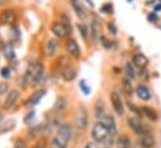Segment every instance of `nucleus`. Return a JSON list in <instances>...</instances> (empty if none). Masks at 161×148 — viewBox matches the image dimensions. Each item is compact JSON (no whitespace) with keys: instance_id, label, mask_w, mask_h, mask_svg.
Masks as SVG:
<instances>
[{"instance_id":"nucleus-1","label":"nucleus","mask_w":161,"mask_h":148,"mask_svg":"<svg viewBox=\"0 0 161 148\" xmlns=\"http://www.w3.org/2000/svg\"><path fill=\"white\" fill-rule=\"evenodd\" d=\"M72 134H73V130L68 123L60 124L55 132V135L52 139V144H50L52 148H67L72 138Z\"/></svg>"},{"instance_id":"nucleus-2","label":"nucleus","mask_w":161,"mask_h":148,"mask_svg":"<svg viewBox=\"0 0 161 148\" xmlns=\"http://www.w3.org/2000/svg\"><path fill=\"white\" fill-rule=\"evenodd\" d=\"M91 137H92V140H94L97 143H107L111 138H113V135L109 132V128L101 119L97 123H94V125L92 127Z\"/></svg>"},{"instance_id":"nucleus-3","label":"nucleus","mask_w":161,"mask_h":148,"mask_svg":"<svg viewBox=\"0 0 161 148\" xmlns=\"http://www.w3.org/2000/svg\"><path fill=\"white\" fill-rule=\"evenodd\" d=\"M127 124H128L130 129H131L135 134H137V135H142V134H145V133H147V132L150 130V128H148V127L141 120V118L137 117V115H131V117H128V118H127Z\"/></svg>"},{"instance_id":"nucleus-4","label":"nucleus","mask_w":161,"mask_h":148,"mask_svg":"<svg viewBox=\"0 0 161 148\" xmlns=\"http://www.w3.org/2000/svg\"><path fill=\"white\" fill-rule=\"evenodd\" d=\"M109 100L112 104V108L117 115H123L125 114V103L117 92H111L109 93Z\"/></svg>"},{"instance_id":"nucleus-5","label":"nucleus","mask_w":161,"mask_h":148,"mask_svg":"<svg viewBox=\"0 0 161 148\" xmlns=\"http://www.w3.org/2000/svg\"><path fill=\"white\" fill-rule=\"evenodd\" d=\"M88 120H89V115H88V110L86 109V107L80 105L78 109V114H77V120H75V125L78 129L84 130L88 127Z\"/></svg>"},{"instance_id":"nucleus-6","label":"nucleus","mask_w":161,"mask_h":148,"mask_svg":"<svg viewBox=\"0 0 161 148\" xmlns=\"http://www.w3.org/2000/svg\"><path fill=\"white\" fill-rule=\"evenodd\" d=\"M135 93L136 95L142 100V102H148L151 100L152 98V93L150 90V88L145 84V83H140L136 85V89H135Z\"/></svg>"},{"instance_id":"nucleus-7","label":"nucleus","mask_w":161,"mask_h":148,"mask_svg":"<svg viewBox=\"0 0 161 148\" xmlns=\"http://www.w3.org/2000/svg\"><path fill=\"white\" fill-rule=\"evenodd\" d=\"M138 144L141 148H153L156 144V139H155L152 132L148 130L147 133L138 135Z\"/></svg>"},{"instance_id":"nucleus-8","label":"nucleus","mask_w":161,"mask_h":148,"mask_svg":"<svg viewBox=\"0 0 161 148\" xmlns=\"http://www.w3.org/2000/svg\"><path fill=\"white\" fill-rule=\"evenodd\" d=\"M50 30L52 33L55 35V38L58 39H65L69 35V31L67 30V28L60 23V21H54L50 25Z\"/></svg>"},{"instance_id":"nucleus-9","label":"nucleus","mask_w":161,"mask_h":148,"mask_svg":"<svg viewBox=\"0 0 161 148\" xmlns=\"http://www.w3.org/2000/svg\"><path fill=\"white\" fill-rule=\"evenodd\" d=\"M65 50L67 53L73 56V58H79L80 56V48H79V44L73 39V38H69L67 39L65 41Z\"/></svg>"},{"instance_id":"nucleus-10","label":"nucleus","mask_w":161,"mask_h":148,"mask_svg":"<svg viewBox=\"0 0 161 148\" xmlns=\"http://www.w3.org/2000/svg\"><path fill=\"white\" fill-rule=\"evenodd\" d=\"M16 21V14L11 9H5L0 14V24L1 25H11Z\"/></svg>"},{"instance_id":"nucleus-11","label":"nucleus","mask_w":161,"mask_h":148,"mask_svg":"<svg viewBox=\"0 0 161 148\" xmlns=\"http://www.w3.org/2000/svg\"><path fill=\"white\" fill-rule=\"evenodd\" d=\"M132 63L136 68H140V69H145L147 65H148V58L143 54V53H136L133 56H132Z\"/></svg>"},{"instance_id":"nucleus-12","label":"nucleus","mask_w":161,"mask_h":148,"mask_svg":"<svg viewBox=\"0 0 161 148\" xmlns=\"http://www.w3.org/2000/svg\"><path fill=\"white\" fill-rule=\"evenodd\" d=\"M121 89H122V93H123L126 97H131V95H133V93H135V88H133V85H132V80L128 79L127 77L121 79Z\"/></svg>"},{"instance_id":"nucleus-13","label":"nucleus","mask_w":161,"mask_h":148,"mask_svg":"<svg viewBox=\"0 0 161 148\" xmlns=\"http://www.w3.org/2000/svg\"><path fill=\"white\" fill-rule=\"evenodd\" d=\"M19 95H20V93H19L18 89H11V90L9 92V94L6 95V98H5L4 107H5V108H11V107L16 103V100L19 99Z\"/></svg>"},{"instance_id":"nucleus-14","label":"nucleus","mask_w":161,"mask_h":148,"mask_svg":"<svg viewBox=\"0 0 161 148\" xmlns=\"http://www.w3.org/2000/svg\"><path fill=\"white\" fill-rule=\"evenodd\" d=\"M114 144H116V148H131L132 142H131V138L128 137V134L122 133L116 138Z\"/></svg>"},{"instance_id":"nucleus-15","label":"nucleus","mask_w":161,"mask_h":148,"mask_svg":"<svg viewBox=\"0 0 161 148\" xmlns=\"http://www.w3.org/2000/svg\"><path fill=\"white\" fill-rule=\"evenodd\" d=\"M101 120H103L106 124H107V127L109 128V132H111V134L114 137L116 135V133H117V124H116V120H114V118L111 115V114H104L102 118H101Z\"/></svg>"},{"instance_id":"nucleus-16","label":"nucleus","mask_w":161,"mask_h":148,"mask_svg":"<svg viewBox=\"0 0 161 148\" xmlns=\"http://www.w3.org/2000/svg\"><path fill=\"white\" fill-rule=\"evenodd\" d=\"M142 113H143V117H146L150 122H157L158 119V114L157 112L152 108V107H148V105H142Z\"/></svg>"},{"instance_id":"nucleus-17","label":"nucleus","mask_w":161,"mask_h":148,"mask_svg":"<svg viewBox=\"0 0 161 148\" xmlns=\"http://www.w3.org/2000/svg\"><path fill=\"white\" fill-rule=\"evenodd\" d=\"M58 49V40L57 39H49L45 44V54L48 56H53L57 53Z\"/></svg>"},{"instance_id":"nucleus-18","label":"nucleus","mask_w":161,"mask_h":148,"mask_svg":"<svg viewBox=\"0 0 161 148\" xmlns=\"http://www.w3.org/2000/svg\"><path fill=\"white\" fill-rule=\"evenodd\" d=\"M77 77V70L72 66H65L62 71V78L65 80V82H73Z\"/></svg>"},{"instance_id":"nucleus-19","label":"nucleus","mask_w":161,"mask_h":148,"mask_svg":"<svg viewBox=\"0 0 161 148\" xmlns=\"http://www.w3.org/2000/svg\"><path fill=\"white\" fill-rule=\"evenodd\" d=\"M104 114H106V105H104V102L101 100V99H98V100L96 102V104H94V115L101 119Z\"/></svg>"},{"instance_id":"nucleus-20","label":"nucleus","mask_w":161,"mask_h":148,"mask_svg":"<svg viewBox=\"0 0 161 148\" xmlns=\"http://www.w3.org/2000/svg\"><path fill=\"white\" fill-rule=\"evenodd\" d=\"M125 73H126V77L131 80H133L136 78V69H135V65L131 61H127L125 64Z\"/></svg>"},{"instance_id":"nucleus-21","label":"nucleus","mask_w":161,"mask_h":148,"mask_svg":"<svg viewBox=\"0 0 161 148\" xmlns=\"http://www.w3.org/2000/svg\"><path fill=\"white\" fill-rule=\"evenodd\" d=\"M47 93V90L45 89H40V90H38L36 93H34L33 95H31V98L29 99V102H28V104H30V105H35V104H38L39 102H40V99L44 97V94Z\"/></svg>"},{"instance_id":"nucleus-22","label":"nucleus","mask_w":161,"mask_h":148,"mask_svg":"<svg viewBox=\"0 0 161 148\" xmlns=\"http://www.w3.org/2000/svg\"><path fill=\"white\" fill-rule=\"evenodd\" d=\"M91 36L93 38V40H97L98 38H101L99 35V25L97 21H93L91 25Z\"/></svg>"},{"instance_id":"nucleus-23","label":"nucleus","mask_w":161,"mask_h":148,"mask_svg":"<svg viewBox=\"0 0 161 148\" xmlns=\"http://www.w3.org/2000/svg\"><path fill=\"white\" fill-rule=\"evenodd\" d=\"M77 28H78V31H79L80 36H82L83 39H87V38H88V34H89L87 25H86V24H83V23H80V24H78V25H77Z\"/></svg>"},{"instance_id":"nucleus-24","label":"nucleus","mask_w":161,"mask_h":148,"mask_svg":"<svg viewBox=\"0 0 161 148\" xmlns=\"http://www.w3.org/2000/svg\"><path fill=\"white\" fill-rule=\"evenodd\" d=\"M127 107H128V108H130V110H131V112H133V114H136L137 117H140V118H141V117H143L142 108H138V107H136L133 103H130V102L127 103Z\"/></svg>"},{"instance_id":"nucleus-25","label":"nucleus","mask_w":161,"mask_h":148,"mask_svg":"<svg viewBox=\"0 0 161 148\" xmlns=\"http://www.w3.org/2000/svg\"><path fill=\"white\" fill-rule=\"evenodd\" d=\"M42 129H43V125H40V124H38V125H34L29 132H28V135H29V138H34V137H36L38 134H40V132H42Z\"/></svg>"},{"instance_id":"nucleus-26","label":"nucleus","mask_w":161,"mask_h":148,"mask_svg":"<svg viewBox=\"0 0 161 148\" xmlns=\"http://www.w3.org/2000/svg\"><path fill=\"white\" fill-rule=\"evenodd\" d=\"M60 23L67 28V30L69 31V34L72 33V25H70V20H69V18L65 15V14H63L62 16H60Z\"/></svg>"},{"instance_id":"nucleus-27","label":"nucleus","mask_w":161,"mask_h":148,"mask_svg":"<svg viewBox=\"0 0 161 148\" xmlns=\"http://www.w3.org/2000/svg\"><path fill=\"white\" fill-rule=\"evenodd\" d=\"M79 89H80L82 93L86 94V95H88V94L91 93V88H89V85L87 84L86 80H80V82H79Z\"/></svg>"},{"instance_id":"nucleus-28","label":"nucleus","mask_w":161,"mask_h":148,"mask_svg":"<svg viewBox=\"0 0 161 148\" xmlns=\"http://www.w3.org/2000/svg\"><path fill=\"white\" fill-rule=\"evenodd\" d=\"M64 108H65V100H64V98H58V100L55 102L54 109L58 110V112H60V110L64 109Z\"/></svg>"},{"instance_id":"nucleus-29","label":"nucleus","mask_w":161,"mask_h":148,"mask_svg":"<svg viewBox=\"0 0 161 148\" xmlns=\"http://www.w3.org/2000/svg\"><path fill=\"white\" fill-rule=\"evenodd\" d=\"M157 20H158V15H157L156 11H151V13L147 14V21L148 23L155 24V23H157Z\"/></svg>"},{"instance_id":"nucleus-30","label":"nucleus","mask_w":161,"mask_h":148,"mask_svg":"<svg viewBox=\"0 0 161 148\" xmlns=\"http://www.w3.org/2000/svg\"><path fill=\"white\" fill-rule=\"evenodd\" d=\"M0 74H1V77L3 78H5V79H8V78H10L11 75V69L9 68V66H4V68H1V71H0Z\"/></svg>"},{"instance_id":"nucleus-31","label":"nucleus","mask_w":161,"mask_h":148,"mask_svg":"<svg viewBox=\"0 0 161 148\" xmlns=\"http://www.w3.org/2000/svg\"><path fill=\"white\" fill-rule=\"evenodd\" d=\"M101 11H102V13H106V14H111V13L113 11V6H112V4H109V3L104 4L103 6H101Z\"/></svg>"},{"instance_id":"nucleus-32","label":"nucleus","mask_w":161,"mask_h":148,"mask_svg":"<svg viewBox=\"0 0 161 148\" xmlns=\"http://www.w3.org/2000/svg\"><path fill=\"white\" fill-rule=\"evenodd\" d=\"M14 148H26V144H25V142H24L23 139L18 138V139L14 142Z\"/></svg>"},{"instance_id":"nucleus-33","label":"nucleus","mask_w":161,"mask_h":148,"mask_svg":"<svg viewBox=\"0 0 161 148\" xmlns=\"http://www.w3.org/2000/svg\"><path fill=\"white\" fill-rule=\"evenodd\" d=\"M101 41H102V44H103V46H104L106 49H109V48H111V44H112V43H111L106 36H102V35H101Z\"/></svg>"},{"instance_id":"nucleus-34","label":"nucleus","mask_w":161,"mask_h":148,"mask_svg":"<svg viewBox=\"0 0 161 148\" xmlns=\"http://www.w3.org/2000/svg\"><path fill=\"white\" fill-rule=\"evenodd\" d=\"M47 147V140L45 139H39L36 142V144H34L33 148H45Z\"/></svg>"},{"instance_id":"nucleus-35","label":"nucleus","mask_w":161,"mask_h":148,"mask_svg":"<svg viewBox=\"0 0 161 148\" xmlns=\"http://www.w3.org/2000/svg\"><path fill=\"white\" fill-rule=\"evenodd\" d=\"M107 26H108V30H109L113 35H116V34H117V28H116V25H114L113 23H108V24H107Z\"/></svg>"},{"instance_id":"nucleus-36","label":"nucleus","mask_w":161,"mask_h":148,"mask_svg":"<svg viewBox=\"0 0 161 148\" xmlns=\"http://www.w3.org/2000/svg\"><path fill=\"white\" fill-rule=\"evenodd\" d=\"M8 84L6 83H0V95L1 94H5L6 92H8Z\"/></svg>"},{"instance_id":"nucleus-37","label":"nucleus","mask_w":161,"mask_h":148,"mask_svg":"<svg viewBox=\"0 0 161 148\" xmlns=\"http://www.w3.org/2000/svg\"><path fill=\"white\" fill-rule=\"evenodd\" d=\"M84 148H99V147L97 145V142L91 140V142H88V143L84 145Z\"/></svg>"},{"instance_id":"nucleus-38","label":"nucleus","mask_w":161,"mask_h":148,"mask_svg":"<svg viewBox=\"0 0 161 148\" xmlns=\"http://www.w3.org/2000/svg\"><path fill=\"white\" fill-rule=\"evenodd\" d=\"M153 10L157 13V11H160L161 10V3H157V4H155L153 5Z\"/></svg>"},{"instance_id":"nucleus-39","label":"nucleus","mask_w":161,"mask_h":148,"mask_svg":"<svg viewBox=\"0 0 161 148\" xmlns=\"http://www.w3.org/2000/svg\"><path fill=\"white\" fill-rule=\"evenodd\" d=\"M1 119H3V113L0 112V122H1Z\"/></svg>"},{"instance_id":"nucleus-40","label":"nucleus","mask_w":161,"mask_h":148,"mask_svg":"<svg viewBox=\"0 0 161 148\" xmlns=\"http://www.w3.org/2000/svg\"><path fill=\"white\" fill-rule=\"evenodd\" d=\"M6 0H0V4H3V3H5Z\"/></svg>"},{"instance_id":"nucleus-41","label":"nucleus","mask_w":161,"mask_h":148,"mask_svg":"<svg viewBox=\"0 0 161 148\" xmlns=\"http://www.w3.org/2000/svg\"><path fill=\"white\" fill-rule=\"evenodd\" d=\"M127 1H128V3H131V1H133V0H127Z\"/></svg>"}]
</instances>
